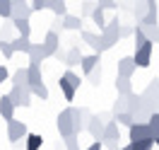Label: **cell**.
I'll use <instances>...</instances> for the list:
<instances>
[{"label":"cell","mask_w":159,"mask_h":150,"mask_svg":"<svg viewBox=\"0 0 159 150\" xmlns=\"http://www.w3.org/2000/svg\"><path fill=\"white\" fill-rule=\"evenodd\" d=\"M31 17V7L24 0H10V22L15 20H29Z\"/></svg>","instance_id":"5b68a950"},{"label":"cell","mask_w":159,"mask_h":150,"mask_svg":"<svg viewBox=\"0 0 159 150\" xmlns=\"http://www.w3.org/2000/svg\"><path fill=\"white\" fill-rule=\"evenodd\" d=\"M133 36H135V49H140L142 44H147V39L142 36V31H140L138 27H133Z\"/></svg>","instance_id":"f35d334b"},{"label":"cell","mask_w":159,"mask_h":150,"mask_svg":"<svg viewBox=\"0 0 159 150\" xmlns=\"http://www.w3.org/2000/svg\"><path fill=\"white\" fill-rule=\"evenodd\" d=\"M24 143H27V150H41V145H43V138H41V133H27L24 136Z\"/></svg>","instance_id":"d4e9b609"},{"label":"cell","mask_w":159,"mask_h":150,"mask_svg":"<svg viewBox=\"0 0 159 150\" xmlns=\"http://www.w3.org/2000/svg\"><path fill=\"white\" fill-rule=\"evenodd\" d=\"M7 97H10V102H12L15 109H17V107H24V109L31 107V90L29 87H12Z\"/></svg>","instance_id":"277c9868"},{"label":"cell","mask_w":159,"mask_h":150,"mask_svg":"<svg viewBox=\"0 0 159 150\" xmlns=\"http://www.w3.org/2000/svg\"><path fill=\"white\" fill-rule=\"evenodd\" d=\"M135 70H138V68H135V63H133V56H123V58L118 60V78L130 80Z\"/></svg>","instance_id":"4fadbf2b"},{"label":"cell","mask_w":159,"mask_h":150,"mask_svg":"<svg viewBox=\"0 0 159 150\" xmlns=\"http://www.w3.org/2000/svg\"><path fill=\"white\" fill-rule=\"evenodd\" d=\"M29 7H31V15H34V12L46 10V0H34V2H29Z\"/></svg>","instance_id":"ab89813d"},{"label":"cell","mask_w":159,"mask_h":150,"mask_svg":"<svg viewBox=\"0 0 159 150\" xmlns=\"http://www.w3.org/2000/svg\"><path fill=\"white\" fill-rule=\"evenodd\" d=\"M56 126H58V133H60V138H63V140L70 138V136H75V133H72V119H70V107L58 114Z\"/></svg>","instance_id":"8992f818"},{"label":"cell","mask_w":159,"mask_h":150,"mask_svg":"<svg viewBox=\"0 0 159 150\" xmlns=\"http://www.w3.org/2000/svg\"><path fill=\"white\" fill-rule=\"evenodd\" d=\"M157 44H159V39H157Z\"/></svg>","instance_id":"816d5d0a"},{"label":"cell","mask_w":159,"mask_h":150,"mask_svg":"<svg viewBox=\"0 0 159 150\" xmlns=\"http://www.w3.org/2000/svg\"><path fill=\"white\" fill-rule=\"evenodd\" d=\"M46 10H51L58 20H63L68 15V2L65 0H46Z\"/></svg>","instance_id":"9a60e30c"},{"label":"cell","mask_w":159,"mask_h":150,"mask_svg":"<svg viewBox=\"0 0 159 150\" xmlns=\"http://www.w3.org/2000/svg\"><path fill=\"white\" fill-rule=\"evenodd\" d=\"M92 10H94V2H82V15H80V20H82V17H89Z\"/></svg>","instance_id":"60d3db41"},{"label":"cell","mask_w":159,"mask_h":150,"mask_svg":"<svg viewBox=\"0 0 159 150\" xmlns=\"http://www.w3.org/2000/svg\"><path fill=\"white\" fill-rule=\"evenodd\" d=\"M130 12H133V17H135L138 22H142L145 15H147V0H145V2H138L135 7H130Z\"/></svg>","instance_id":"f546056e"},{"label":"cell","mask_w":159,"mask_h":150,"mask_svg":"<svg viewBox=\"0 0 159 150\" xmlns=\"http://www.w3.org/2000/svg\"><path fill=\"white\" fill-rule=\"evenodd\" d=\"M97 116H99V119L104 121V123H109V121H113V116H111V111H99Z\"/></svg>","instance_id":"7bdbcfd3"},{"label":"cell","mask_w":159,"mask_h":150,"mask_svg":"<svg viewBox=\"0 0 159 150\" xmlns=\"http://www.w3.org/2000/svg\"><path fill=\"white\" fill-rule=\"evenodd\" d=\"M0 116H2L5 121H12V119H15V107H12V102H10L7 94H2V97H0Z\"/></svg>","instance_id":"e0dca14e"},{"label":"cell","mask_w":159,"mask_h":150,"mask_svg":"<svg viewBox=\"0 0 159 150\" xmlns=\"http://www.w3.org/2000/svg\"><path fill=\"white\" fill-rule=\"evenodd\" d=\"M97 65H101V58L97 56V53H92V56H82V60H80V68H82V73H84V78H87Z\"/></svg>","instance_id":"2e32d148"},{"label":"cell","mask_w":159,"mask_h":150,"mask_svg":"<svg viewBox=\"0 0 159 150\" xmlns=\"http://www.w3.org/2000/svg\"><path fill=\"white\" fill-rule=\"evenodd\" d=\"M60 49V36L53 34V31H46L43 36V44H41V51H43V58H51L56 51Z\"/></svg>","instance_id":"9c48e42d"},{"label":"cell","mask_w":159,"mask_h":150,"mask_svg":"<svg viewBox=\"0 0 159 150\" xmlns=\"http://www.w3.org/2000/svg\"><path fill=\"white\" fill-rule=\"evenodd\" d=\"M104 140H120V128L116 126V121H109V123H104Z\"/></svg>","instance_id":"ffe728a7"},{"label":"cell","mask_w":159,"mask_h":150,"mask_svg":"<svg viewBox=\"0 0 159 150\" xmlns=\"http://www.w3.org/2000/svg\"><path fill=\"white\" fill-rule=\"evenodd\" d=\"M58 87H60V92H63L65 102H72L75 99V92L80 90V75H75L72 70H65L63 78L58 80Z\"/></svg>","instance_id":"7a4b0ae2"},{"label":"cell","mask_w":159,"mask_h":150,"mask_svg":"<svg viewBox=\"0 0 159 150\" xmlns=\"http://www.w3.org/2000/svg\"><path fill=\"white\" fill-rule=\"evenodd\" d=\"M0 17L10 20V0H0Z\"/></svg>","instance_id":"74e56055"},{"label":"cell","mask_w":159,"mask_h":150,"mask_svg":"<svg viewBox=\"0 0 159 150\" xmlns=\"http://www.w3.org/2000/svg\"><path fill=\"white\" fill-rule=\"evenodd\" d=\"M84 131H87L97 143H101V138H104V121H101L97 114H92V119H89V123H87V128H84Z\"/></svg>","instance_id":"7c38bea8"},{"label":"cell","mask_w":159,"mask_h":150,"mask_svg":"<svg viewBox=\"0 0 159 150\" xmlns=\"http://www.w3.org/2000/svg\"><path fill=\"white\" fill-rule=\"evenodd\" d=\"M133 63H135V68H147L149 63H152V44H142L140 49H135V56H133Z\"/></svg>","instance_id":"ba28073f"},{"label":"cell","mask_w":159,"mask_h":150,"mask_svg":"<svg viewBox=\"0 0 159 150\" xmlns=\"http://www.w3.org/2000/svg\"><path fill=\"white\" fill-rule=\"evenodd\" d=\"M10 46H12V53H17V51H22V53H29V49H31V39L15 36V39H10Z\"/></svg>","instance_id":"44dd1931"},{"label":"cell","mask_w":159,"mask_h":150,"mask_svg":"<svg viewBox=\"0 0 159 150\" xmlns=\"http://www.w3.org/2000/svg\"><path fill=\"white\" fill-rule=\"evenodd\" d=\"M63 148L65 150H80V136H70L63 140Z\"/></svg>","instance_id":"e575fe53"},{"label":"cell","mask_w":159,"mask_h":150,"mask_svg":"<svg viewBox=\"0 0 159 150\" xmlns=\"http://www.w3.org/2000/svg\"><path fill=\"white\" fill-rule=\"evenodd\" d=\"M87 82H89L92 87H99V82H101V65H97V68L87 75Z\"/></svg>","instance_id":"d6a6232c"},{"label":"cell","mask_w":159,"mask_h":150,"mask_svg":"<svg viewBox=\"0 0 159 150\" xmlns=\"http://www.w3.org/2000/svg\"><path fill=\"white\" fill-rule=\"evenodd\" d=\"M29 65H41V60H43V51H41V44H31L29 49Z\"/></svg>","instance_id":"cb8c5ba5"},{"label":"cell","mask_w":159,"mask_h":150,"mask_svg":"<svg viewBox=\"0 0 159 150\" xmlns=\"http://www.w3.org/2000/svg\"><path fill=\"white\" fill-rule=\"evenodd\" d=\"M147 128H149V136H152V140H157V138H159V111L149 116V121H147Z\"/></svg>","instance_id":"f1b7e54d"},{"label":"cell","mask_w":159,"mask_h":150,"mask_svg":"<svg viewBox=\"0 0 159 150\" xmlns=\"http://www.w3.org/2000/svg\"><path fill=\"white\" fill-rule=\"evenodd\" d=\"M53 58H56V60H60V63H65V49H58L56 53H53Z\"/></svg>","instance_id":"ee69618b"},{"label":"cell","mask_w":159,"mask_h":150,"mask_svg":"<svg viewBox=\"0 0 159 150\" xmlns=\"http://www.w3.org/2000/svg\"><path fill=\"white\" fill-rule=\"evenodd\" d=\"M89 17L94 20V24L99 27V34H101V31H104V27H106V15H104V10H99V7L94 5V10H92Z\"/></svg>","instance_id":"83f0119b"},{"label":"cell","mask_w":159,"mask_h":150,"mask_svg":"<svg viewBox=\"0 0 159 150\" xmlns=\"http://www.w3.org/2000/svg\"><path fill=\"white\" fill-rule=\"evenodd\" d=\"M70 119H72V133L80 136L82 131L87 128V123L92 119V111L87 107H70Z\"/></svg>","instance_id":"3957f363"},{"label":"cell","mask_w":159,"mask_h":150,"mask_svg":"<svg viewBox=\"0 0 159 150\" xmlns=\"http://www.w3.org/2000/svg\"><path fill=\"white\" fill-rule=\"evenodd\" d=\"M84 150H104V145H101V143H97V140H94V143H92V145H87V148Z\"/></svg>","instance_id":"7dc6e473"},{"label":"cell","mask_w":159,"mask_h":150,"mask_svg":"<svg viewBox=\"0 0 159 150\" xmlns=\"http://www.w3.org/2000/svg\"><path fill=\"white\" fill-rule=\"evenodd\" d=\"M118 34H120V36H130V34H133V27H120Z\"/></svg>","instance_id":"bcb514c9"},{"label":"cell","mask_w":159,"mask_h":150,"mask_svg":"<svg viewBox=\"0 0 159 150\" xmlns=\"http://www.w3.org/2000/svg\"><path fill=\"white\" fill-rule=\"evenodd\" d=\"M27 133H29V131H27V123H24V121H17V119L7 121V138H10L15 145H17Z\"/></svg>","instance_id":"52a82bcc"},{"label":"cell","mask_w":159,"mask_h":150,"mask_svg":"<svg viewBox=\"0 0 159 150\" xmlns=\"http://www.w3.org/2000/svg\"><path fill=\"white\" fill-rule=\"evenodd\" d=\"M56 150H65V148H63V145H60V143H58V145H56Z\"/></svg>","instance_id":"c3c4849f"},{"label":"cell","mask_w":159,"mask_h":150,"mask_svg":"<svg viewBox=\"0 0 159 150\" xmlns=\"http://www.w3.org/2000/svg\"><path fill=\"white\" fill-rule=\"evenodd\" d=\"M113 121H116V126H133V116H130V114H116V116H113Z\"/></svg>","instance_id":"836d02e7"},{"label":"cell","mask_w":159,"mask_h":150,"mask_svg":"<svg viewBox=\"0 0 159 150\" xmlns=\"http://www.w3.org/2000/svg\"><path fill=\"white\" fill-rule=\"evenodd\" d=\"M140 109V94H135V92H130L128 94V114L130 116H135V111Z\"/></svg>","instance_id":"4dcf8cb0"},{"label":"cell","mask_w":159,"mask_h":150,"mask_svg":"<svg viewBox=\"0 0 159 150\" xmlns=\"http://www.w3.org/2000/svg\"><path fill=\"white\" fill-rule=\"evenodd\" d=\"M94 5L104 12L106 10H118V2H116V0H99V2H94Z\"/></svg>","instance_id":"d590c367"},{"label":"cell","mask_w":159,"mask_h":150,"mask_svg":"<svg viewBox=\"0 0 159 150\" xmlns=\"http://www.w3.org/2000/svg\"><path fill=\"white\" fill-rule=\"evenodd\" d=\"M10 24L17 29V36H24V39L31 36V22L29 20H15V22H10Z\"/></svg>","instance_id":"7402d4cb"},{"label":"cell","mask_w":159,"mask_h":150,"mask_svg":"<svg viewBox=\"0 0 159 150\" xmlns=\"http://www.w3.org/2000/svg\"><path fill=\"white\" fill-rule=\"evenodd\" d=\"M120 150H130V148H128V145H125V148H120Z\"/></svg>","instance_id":"f907efd6"},{"label":"cell","mask_w":159,"mask_h":150,"mask_svg":"<svg viewBox=\"0 0 159 150\" xmlns=\"http://www.w3.org/2000/svg\"><path fill=\"white\" fill-rule=\"evenodd\" d=\"M154 143H157V148H159V138H157V140H154Z\"/></svg>","instance_id":"681fc988"},{"label":"cell","mask_w":159,"mask_h":150,"mask_svg":"<svg viewBox=\"0 0 159 150\" xmlns=\"http://www.w3.org/2000/svg\"><path fill=\"white\" fill-rule=\"evenodd\" d=\"M118 31H120V22H118V17H113L111 22H106L104 31L99 34V53H104V51L113 49V46L118 44V39H120Z\"/></svg>","instance_id":"6da1fadb"},{"label":"cell","mask_w":159,"mask_h":150,"mask_svg":"<svg viewBox=\"0 0 159 150\" xmlns=\"http://www.w3.org/2000/svg\"><path fill=\"white\" fill-rule=\"evenodd\" d=\"M80 60H82L80 46H70V49L65 51V65H68V68H75V65H80Z\"/></svg>","instance_id":"ac0fdd59"},{"label":"cell","mask_w":159,"mask_h":150,"mask_svg":"<svg viewBox=\"0 0 159 150\" xmlns=\"http://www.w3.org/2000/svg\"><path fill=\"white\" fill-rule=\"evenodd\" d=\"M82 41L87 44V46H92V51L97 53V56H101L99 53V34H94V31H82Z\"/></svg>","instance_id":"603a6c76"},{"label":"cell","mask_w":159,"mask_h":150,"mask_svg":"<svg viewBox=\"0 0 159 150\" xmlns=\"http://www.w3.org/2000/svg\"><path fill=\"white\" fill-rule=\"evenodd\" d=\"M43 85V75H41V65H27V87L36 90Z\"/></svg>","instance_id":"8fae6325"},{"label":"cell","mask_w":159,"mask_h":150,"mask_svg":"<svg viewBox=\"0 0 159 150\" xmlns=\"http://www.w3.org/2000/svg\"><path fill=\"white\" fill-rule=\"evenodd\" d=\"M138 29L142 31V36H145L149 44H154V41L159 39V22H147V20H142V22H138Z\"/></svg>","instance_id":"30bf717a"},{"label":"cell","mask_w":159,"mask_h":150,"mask_svg":"<svg viewBox=\"0 0 159 150\" xmlns=\"http://www.w3.org/2000/svg\"><path fill=\"white\" fill-rule=\"evenodd\" d=\"M116 92H118L120 97H128L130 92H133L130 80H125V78H118V75H116Z\"/></svg>","instance_id":"484cf974"},{"label":"cell","mask_w":159,"mask_h":150,"mask_svg":"<svg viewBox=\"0 0 159 150\" xmlns=\"http://www.w3.org/2000/svg\"><path fill=\"white\" fill-rule=\"evenodd\" d=\"M128 131H130V143H135V140H152L147 123H133Z\"/></svg>","instance_id":"5bb4252c"},{"label":"cell","mask_w":159,"mask_h":150,"mask_svg":"<svg viewBox=\"0 0 159 150\" xmlns=\"http://www.w3.org/2000/svg\"><path fill=\"white\" fill-rule=\"evenodd\" d=\"M101 145H106L109 150H120V143H118V140H104Z\"/></svg>","instance_id":"b9f144b4"},{"label":"cell","mask_w":159,"mask_h":150,"mask_svg":"<svg viewBox=\"0 0 159 150\" xmlns=\"http://www.w3.org/2000/svg\"><path fill=\"white\" fill-rule=\"evenodd\" d=\"M12 87H27V68H17L12 73Z\"/></svg>","instance_id":"4316f807"},{"label":"cell","mask_w":159,"mask_h":150,"mask_svg":"<svg viewBox=\"0 0 159 150\" xmlns=\"http://www.w3.org/2000/svg\"><path fill=\"white\" fill-rule=\"evenodd\" d=\"M0 53H2V56H5L7 60H10L12 56H15V53H12V46H10V41H0Z\"/></svg>","instance_id":"8d00e7d4"},{"label":"cell","mask_w":159,"mask_h":150,"mask_svg":"<svg viewBox=\"0 0 159 150\" xmlns=\"http://www.w3.org/2000/svg\"><path fill=\"white\" fill-rule=\"evenodd\" d=\"M7 78H10V73H7V68H5V65H0V82H5Z\"/></svg>","instance_id":"f6af8a7d"},{"label":"cell","mask_w":159,"mask_h":150,"mask_svg":"<svg viewBox=\"0 0 159 150\" xmlns=\"http://www.w3.org/2000/svg\"><path fill=\"white\" fill-rule=\"evenodd\" d=\"M60 27L68 29V31H77V29H82V20H80L77 15H65L60 20Z\"/></svg>","instance_id":"d6986e66"},{"label":"cell","mask_w":159,"mask_h":150,"mask_svg":"<svg viewBox=\"0 0 159 150\" xmlns=\"http://www.w3.org/2000/svg\"><path fill=\"white\" fill-rule=\"evenodd\" d=\"M130 150H152L154 148V140H135V143H128Z\"/></svg>","instance_id":"1f68e13d"}]
</instances>
